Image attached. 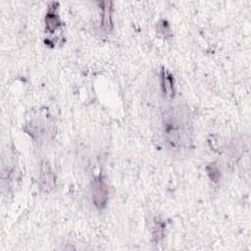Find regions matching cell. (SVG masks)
Here are the masks:
<instances>
[{
    "label": "cell",
    "mask_w": 251,
    "mask_h": 251,
    "mask_svg": "<svg viewBox=\"0 0 251 251\" xmlns=\"http://www.w3.org/2000/svg\"><path fill=\"white\" fill-rule=\"evenodd\" d=\"M157 29H158V31H159L160 33H162L163 36L166 37V38L172 36L171 27H170L168 22L165 21V20H161V21L159 22V24H158V25H157Z\"/></svg>",
    "instance_id": "obj_9"
},
{
    "label": "cell",
    "mask_w": 251,
    "mask_h": 251,
    "mask_svg": "<svg viewBox=\"0 0 251 251\" xmlns=\"http://www.w3.org/2000/svg\"><path fill=\"white\" fill-rule=\"evenodd\" d=\"M58 3H51L49 5V8L47 10L46 16H45V26L46 30L50 33L56 31L61 25L62 22L60 20V16L58 14Z\"/></svg>",
    "instance_id": "obj_5"
},
{
    "label": "cell",
    "mask_w": 251,
    "mask_h": 251,
    "mask_svg": "<svg viewBox=\"0 0 251 251\" xmlns=\"http://www.w3.org/2000/svg\"><path fill=\"white\" fill-rule=\"evenodd\" d=\"M160 81L164 95L169 98H173L175 94V80L173 75L166 69H162L160 74Z\"/></svg>",
    "instance_id": "obj_6"
},
{
    "label": "cell",
    "mask_w": 251,
    "mask_h": 251,
    "mask_svg": "<svg viewBox=\"0 0 251 251\" xmlns=\"http://www.w3.org/2000/svg\"><path fill=\"white\" fill-rule=\"evenodd\" d=\"M191 121L186 109L172 107L163 116V132L168 148L174 153L186 151L192 143Z\"/></svg>",
    "instance_id": "obj_1"
},
{
    "label": "cell",
    "mask_w": 251,
    "mask_h": 251,
    "mask_svg": "<svg viewBox=\"0 0 251 251\" xmlns=\"http://www.w3.org/2000/svg\"><path fill=\"white\" fill-rule=\"evenodd\" d=\"M109 190L106 182L102 176H98L93 181L92 187V200L96 207L103 208L108 201Z\"/></svg>",
    "instance_id": "obj_3"
},
{
    "label": "cell",
    "mask_w": 251,
    "mask_h": 251,
    "mask_svg": "<svg viewBox=\"0 0 251 251\" xmlns=\"http://www.w3.org/2000/svg\"><path fill=\"white\" fill-rule=\"evenodd\" d=\"M103 8V14H102V21H101V26L105 31H110L112 29V18H111V13H112V8H111V2H103L102 3Z\"/></svg>",
    "instance_id": "obj_7"
},
{
    "label": "cell",
    "mask_w": 251,
    "mask_h": 251,
    "mask_svg": "<svg viewBox=\"0 0 251 251\" xmlns=\"http://www.w3.org/2000/svg\"><path fill=\"white\" fill-rule=\"evenodd\" d=\"M164 228H165L164 222L159 220V219H156L155 224H154V227H153V232H152L153 238L155 239L156 242H159L163 238Z\"/></svg>",
    "instance_id": "obj_8"
},
{
    "label": "cell",
    "mask_w": 251,
    "mask_h": 251,
    "mask_svg": "<svg viewBox=\"0 0 251 251\" xmlns=\"http://www.w3.org/2000/svg\"><path fill=\"white\" fill-rule=\"evenodd\" d=\"M39 182H40L41 189L45 192H49L53 190V188L55 187V183H56L55 176L50 164L47 161H44L41 163Z\"/></svg>",
    "instance_id": "obj_4"
},
{
    "label": "cell",
    "mask_w": 251,
    "mask_h": 251,
    "mask_svg": "<svg viewBox=\"0 0 251 251\" xmlns=\"http://www.w3.org/2000/svg\"><path fill=\"white\" fill-rule=\"evenodd\" d=\"M42 115L33 117L30 119L29 122L25 125V130L35 140H43V138L47 137L48 133L50 132V124L48 119H42Z\"/></svg>",
    "instance_id": "obj_2"
}]
</instances>
